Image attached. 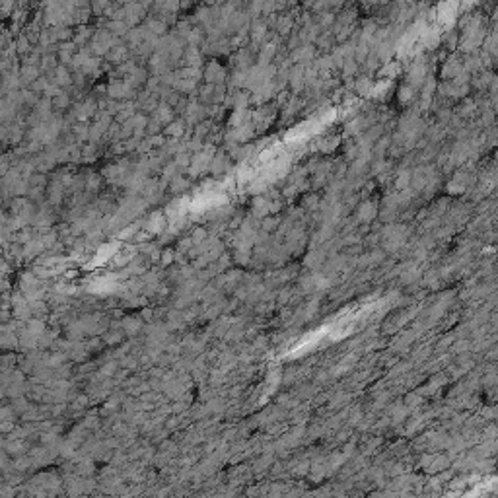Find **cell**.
Instances as JSON below:
<instances>
[{
  "label": "cell",
  "instance_id": "cell-6",
  "mask_svg": "<svg viewBox=\"0 0 498 498\" xmlns=\"http://www.w3.org/2000/svg\"><path fill=\"white\" fill-rule=\"evenodd\" d=\"M415 91H416V88H413L411 84L401 86V88H399V101H401V103H409V101L415 97Z\"/></svg>",
  "mask_w": 498,
  "mask_h": 498
},
{
  "label": "cell",
  "instance_id": "cell-5",
  "mask_svg": "<svg viewBox=\"0 0 498 498\" xmlns=\"http://www.w3.org/2000/svg\"><path fill=\"white\" fill-rule=\"evenodd\" d=\"M337 146H339V138H337V136H329V138H323V140L317 142V148H319L323 154L333 152Z\"/></svg>",
  "mask_w": 498,
  "mask_h": 498
},
{
  "label": "cell",
  "instance_id": "cell-10",
  "mask_svg": "<svg viewBox=\"0 0 498 498\" xmlns=\"http://www.w3.org/2000/svg\"><path fill=\"white\" fill-rule=\"evenodd\" d=\"M167 133L171 136H181L183 135V123H173L171 127H167Z\"/></svg>",
  "mask_w": 498,
  "mask_h": 498
},
{
  "label": "cell",
  "instance_id": "cell-7",
  "mask_svg": "<svg viewBox=\"0 0 498 498\" xmlns=\"http://www.w3.org/2000/svg\"><path fill=\"white\" fill-rule=\"evenodd\" d=\"M358 214H360V218H362V220H370V218H374V214H376V204H374L372 201L364 203V204L360 206Z\"/></svg>",
  "mask_w": 498,
  "mask_h": 498
},
{
  "label": "cell",
  "instance_id": "cell-8",
  "mask_svg": "<svg viewBox=\"0 0 498 498\" xmlns=\"http://www.w3.org/2000/svg\"><path fill=\"white\" fill-rule=\"evenodd\" d=\"M457 41H459V33L455 29H448L446 35H444V43L448 49H455L457 47Z\"/></svg>",
  "mask_w": 498,
  "mask_h": 498
},
{
  "label": "cell",
  "instance_id": "cell-4",
  "mask_svg": "<svg viewBox=\"0 0 498 498\" xmlns=\"http://www.w3.org/2000/svg\"><path fill=\"white\" fill-rule=\"evenodd\" d=\"M248 12L249 18L251 20H257V18H261L263 16V0H248Z\"/></svg>",
  "mask_w": 498,
  "mask_h": 498
},
{
  "label": "cell",
  "instance_id": "cell-9",
  "mask_svg": "<svg viewBox=\"0 0 498 498\" xmlns=\"http://www.w3.org/2000/svg\"><path fill=\"white\" fill-rule=\"evenodd\" d=\"M107 6H109V0H91V10L95 14H101Z\"/></svg>",
  "mask_w": 498,
  "mask_h": 498
},
{
  "label": "cell",
  "instance_id": "cell-2",
  "mask_svg": "<svg viewBox=\"0 0 498 498\" xmlns=\"http://www.w3.org/2000/svg\"><path fill=\"white\" fill-rule=\"evenodd\" d=\"M461 70H463V63H461L457 57H452V59H448V61L444 63L442 76H444L446 80H452V78H455Z\"/></svg>",
  "mask_w": 498,
  "mask_h": 498
},
{
  "label": "cell",
  "instance_id": "cell-1",
  "mask_svg": "<svg viewBox=\"0 0 498 498\" xmlns=\"http://www.w3.org/2000/svg\"><path fill=\"white\" fill-rule=\"evenodd\" d=\"M316 57V45L314 43H302L296 49H292V61L298 65H308L312 63V59Z\"/></svg>",
  "mask_w": 498,
  "mask_h": 498
},
{
  "label": "cell",
  "instance_id": "cell-3",
  "mask_svg": "<svg viewBox=\"0 0 498 498\" xmlns=\"http://www.w3.org/2000/svg\"><path fill=\"white\" fill-rule=\"evenodd\" d=\"M204 78H206V82L218 84L226 78V72H224V68H222L216 61H210L208 67H206V70H204Z\"/></svg>",
  "mask_w": 498,
  "mask_h": 498
}]
</instances>
